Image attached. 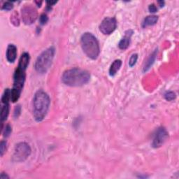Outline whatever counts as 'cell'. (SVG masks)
I'll return each instance as SVG.
<instances>
[{
	"label": "cell",
	"mask_w": 179,
	"mask_h": 179,
	"mask_svg": "<svg viewBox=\"0 0 179 179\" xmlns=\"http://www.w3.org/2000/svg\"><path fill=\"white\" fill-rule=\"evenodd\" d=\"M90 80V73L79 68H74L65 71L62 76L63 83L71 87L83 86L87 84Z\"/></svg>",
	"instance_id": "1"
},
{
	"label": "cell",
	"mask_w": 179,
	"mask_h": 179,
	"mask_svg": "<svg viewBox=\"0 0 179 179\" xmlns=\"http://www.w3.org/2000/svg\"><path fill=\"white\" fill-rule=\"evenodd\" d=\"M50 97L43 90H38L33 100V114L37 122L42 121L48 111L50 106Z\"/></svg>",
	"instance_id": "2"
},
{
	"label": "cell",
	"mask_w": 179,
	"mask_h": 179,
	"mask_svg": "<svg viewBox=\"0 0 179 179\" xmlns=\"http://www.w3.org/2000/svg\"><path fill=\"white\" fill-rule=\"evenodd\" d=\"M81 44L85 55L92 60H96L100 56V48L98 41L91 33L86 32L82 35Z\"/></svg>",
	"instance_id": "3"
},
{
	"label": "cell",
	"mask_w": 179,
	"mask_h": 179,
	"mask_svg": "<svg viewBox=\"0 0 179 179\" xmlns=\"http://www.w3.org/2000/svg\"><path fill=\"white\" fill-rule=\"evenodd\" d=\"M55 53H56V50L53 46L46 49L41 53L40 56L37 57L34 64V68L38 73L45 74L47 72L53 62Z\"/></svg>",
	"instance_id": "4"
},
{
	"label": "cell",
	"mask_w": 179,
	"mask_h": 179,
	"mask_svg": "<svg viewBox=\"0 0 179 179\" xmlns=\"http://www.w3.org/2000/svg\"><path fill=\"white\" fill-rule=\"evenodd\" d=\"M25 81V71L17 68L13 76V86L11 92V101L16 102L20 97Z\"/></svg>",
	"instance_id": "5"
},
{
	"label": "cell",
	"mask_w": 179,
	"mask_h": 179,
	"mask_svg": "<svg viewBox=\"0 0 179 179\" xmlns=\"http://www.w3.org/2000/svg\"><path fill=\"white\" fill-rule=\"evenodd\" d=\"M31 148L25 142L19 143L16 145L13 155V160L17 162H24L31 154Z\"/></svg>",
	"instance_id": "6"
},
{
	"label": "cell",
	"mask_w": 179,
	"mask_h": 179,
	"mask_svg": "<svg viewBox=\"0 0 179 179\" xmlns=\"http://www.w3.org/2000/svg\"><path fill=\"white\" fill-rule=\"evenodd\" d=\"M37 11L32 5H25L22 9V19L25 24L31 25L37 18Z\"/></svg>",
	"instance_id": "7"
},
{
	"label": "cell",
	"mask_w": 179,
	"mask_h": 179,
	"mask_svg": "<svg viewBox=\"0 0 179 179\" xmlns=\"http://www.w3.org/2000/svg\"><path fill=\"white\" fill-rule=\"evenodd\" d=\"M169 135L166 129L164 128H159L157 129L152 142V146L153 148H159L167 141Z\"/></svg>",
	"instance_id": "8"
},
{
	"label": "cell",
	"mask_w": 179,
	"mask_h": 179,
	"mask_svg": "<svg viewBox=\"0 0 179 179\" xmlns=\"http://www.w3.org/2000/svg\"><path fill=\"white\" fill-rule=\"evenodd\" d=\"M117 27V22L114 18H106L100 25V30L104 34H111Z\"/></svg>",
	"instance_id": "9"
},
{
	"label": "cell",
	"mask_w": 179,
	"mask_h": 179,
	"mask_svg": "<svg viewBox=\"0 0 179 179\" xmlns=\"http://www.w3.org/2000/svg\"><path fill=\"white\" fill-rule=\"evenodd\" d=\"M17 57V48L13 44H9L7 51V59L11 63L15 62Z\"/></svg>",
	"instance_id": "10"
},
{
	"label": "cell",
	"mask_w": 179,
	"mask_h": 179,
	"mask_svg": "<svg viewBox=\"0 0 179 179\" xmlns=\"http://www.w3.org/2000/svg\"><path fill=\"white\" fill-rule=\"evenodd\" d=\"M29 54L27 53H24L23 54H22L20 60H19L18 68L25 71L27 66L29 65Z\"/></svg>",
	"instance_id": "11"
},
{
	"label": "cell",
	"mask_w": 179,
	"mask_h": 179,
	"mask_svg": "<svg viewBox=\"0 0 179 179\" xmlns=\"http://www.w3.org/2000/svg\"><path fill=\"white\" fill-rule=\"evenodd\" d=\"M122 65V61L120 60H115V61L112 63L109 69V74L111 76H114L117 74L118 71L120 70Z\"/></svg>",
	"instance_id": "12"
},
{
	"label": "cell",
	"mask_w": 179,
	"mask_h": 179,
	"mask_svg": "<svg viewBox=\"0 0 179 179\" xmlns=\"http://www.w3.org/2000/svg\"><path fill=\"white\" fill-rule=\"evenodd\" d=\"M158 20V17L156 16H147L143 22V27H146L148 26H152L155 25Z\"/></svg>",
	"instance_id": "13"
},
{
	"label": "cell",
	"mask_w": 179,
	"mask_h": 179,
	"mask_svg": "<svg viewBox=\"0 0 179 179\" xmlns=\"http://www.w3.org/2000/svg\"><path fill=\"white\" fill-rule=\"evenodd\" d=\"M130 36L128 34H127L125 37H124L122 39L120 40L118 44V46L121 49V50H125V49L128 48L129 46V43H130Z\"/></svg>",
	"instance_id": "14"
},
{
	"label": "cell",
	"mask_w": 179,
	"mask_h": 179,
	"mask_svg": "<svg viewBox=\"0 0 179 179\" xmlns=\"http://www.w3.org/2000/svg\"><path fill=\"white\" fill-rule=\"evenodd\" d=\"M156 56H157V51H155L152 55H151L149 58H148V61L146 62V63H145V65L144 67V71H147L150 68L151 66H152L154 63V61H155Z\"/></svg>",
	"instance_id": "15"
},
{
	"label": "cell",
	"mask_w": 179,
	"mask_h": 179,
	"mask_svg": "<svg viewBox=\"0 0 179 179\" xmlns=\"http://www.w3.org/2000/svg\"><path fill=\"white\" fill-rule=\"evenodd\" d=\"M9 104H4L3 107L2 109V113H1V120L2 121H4L7 119L8 115L9 114Z\"/></svg>",
	"instance_id": "16"
},
{
	"label": "cell",
	"mask_w": 179,
	"mask_h": 179,
	"mask_svg": "<svg viewBox=\"0 0 179 179\" xmlns=\"http://www.w3.org/2000/svg\"><path fill=\"white\" fill-rule=\"evenodd\" d=\"M11 90H10L9 89H6V90L4 91V95L2 98V103L4 104L9 102V101L11 100Z\"/></svg>",
	"instance_id": "17"
},
{
	"label": "cell",
	"mask_w": 179,
	"mask_h": 179,
	"mask_svg": "<svg viewBox=\"0 0 179 179\" xmlns=\"http://www.w3.org/2000/svg\"><path fill=\"white\" fill-rule=\"evenodd\" d=\"M164 98H165V100H166L171 101H172L173 100H175V99H176V94L172 91L167 92V93H165Z\"/></svg>",
	"instance_id": "18"
},
{
	"label": "cell",
	"mask_w": 179,
	"mask_h": 179,
	"mask_svg": "<svg viewBox=\"0 0 179 179\" xmlns=\"http://www.w3.org/2000/svg\"><path fill=\"white\" fill-rule=\"evenodd\" d=\"M137 59H138V55H137V54H133V55H132V56L130 57V59H129V67H134V66L136 65Z\"/></svg>",
	"instance_id": "19"
},
{
	"label": "cell",
	"mask_w": 179,
	"mask_h": 179,
	"mask_svg": "<svg viewBox=\"0 0 179 179\" xmlns=\"http://www.w3.org/2000/svg\"><path fill=\"white\" fill-rule=\"evenodd\" d=\"M11 131H12V128L10 126V125H7L5 127V129L4 130V137H8L9 136L11 133Z\"/></svg>",
	"instance_id": "20"
},
{
	"label": "cell",
	"mask_w": 179,
	"mask_h": 179,
	"mask_svg": "<svg viewBox=\"0 0 179 179\" xmlns=\"http://www.w3.org/2000/svg\"><path fill=\"white\" fill-rule=\"evenodd\" d=\"M7 150V142L2 141L0 144V153H1V156H3L4 153Z\"/></svg>",
	"instance_id": "21"
},
{
	"label": "cell",
	"mask_w": 179,
	"mask_h": 179,
	"mask_svg": "<svg viewBox=\"0 0 179 179\" xmlns=\"http://www.w3.org/2000/svg\"><path fill=\"white\" fill-rule=\"evenodd\" d=\"M13 8V5L12 3H11L9 2H7L4 4L3 6H2V9L6 10V11H10Z\"/></svg>",
	"instance_id": "22"
},
{
	"label": "cell",
	"mask_w": 179,
	"mask_h": 179,
	"mask_svg": "<svg viewBox=\"0 0 179 179\" xmlns=\"http://www.w3.org/2000/svg\"><path fill=\"white\" fill-rule=\"evenodd\" d=\"M48 20V18L47 15L45 14V13H43V14L41 15L40 18H39V22H40V23L41 25L46 24V23H47Z\"/></svg>",
	"instance_id": "23"
},
{
	"label": "cell",
	"mask_w": 179,
	"mask_h": 179,
	"mask_svg": "<svg viewBox=\"0 0 179 179\" xmlns=\"http://www.w3.org/2000/svg\"><path fill=\"white\" fill-rule=\"evenodd\" d=\"M18 13H13V16H12V17H11L12 19L14 18V20L12 21V22H13V23L16 26L18 25H19V22H20V21H19V18H18Z\"/></svg>",
	"instance_id": "24"
},
{
	"label": "cell",
	"mask_w": 179,
	"mask_h": 179,
	"mask_svg": "<svg viewBox=\"0 0 179 179\" xmlns=\"http://www.w3.org/2000/svg\"><path fill=\"white\" fill-rule=\"evenodd\" d=\"M20 112H21V107H20V106L18 105L15 108V110H14V117L16 118H17L19 116V115H20Z\"/></svg>",
	"instance_id": "25"
},
{
	"label": "cell",
	"mask_w": 179,
	"mask_h": 179,
	"mask_svg": "<svg viewBox=\"0 0 179 179\" xmlns=\"http://www.w3.org/2000/svg\"><path fill=\"white\" fill-rule=\"evenodd\" d=\"M148 10H149V11L150 13H155L157 12V11H158V9H157V7H155V4H150L149 7H148Z\"/></svg>",
	"instance_id": "26"
},
{
	"label": "cell",
	"mask_w": 179,
	"mask_h": 179,
	"mask_svg": "<svg viewBox=\"0 0 179 179\" xmlns=\"http://www.w3.org/2000/svg\"><path fill=\"white\" fill-rule=\"evenodd\" d=\"M0 178L1 179H9V176H8V175H7V174H5L4 173H2V174H1V176H0Z\"/></svg>",
	"instance_id": "27"
},
{
	"label": "cell",
	"mask_w": 179,
	"mask_h": 179,
	"mask_svg": "<svg viewBox=\"0 0 179 179\" xmlns=\"http://www.w3.org/2000/svg\"><path fill=\"white\" fill-rule=\"evenodd\" d=\"M158 4H159V6H160V7H163V6H164V2H162V1H161V2H158Z\"/></svg>",
	"instance_id": "28"
},
{
	"label": "cell",
	"mask_w": 179,
	"mask_h": 179,
	"mask_svg": "<svg viewBox=\"0 0 179 179\" xmlns=\"http://www.w3.org/2000/svg\"><path fill=\"white\" fill-rule=\"evenodd\" d=\"M36 3L38 4V7H41V4H42V2H36Z\"/></svg>",
	"instance_id": "29"
}]
</instances>
